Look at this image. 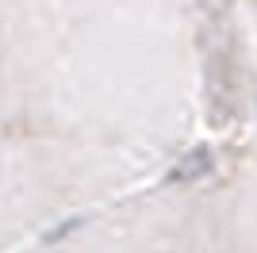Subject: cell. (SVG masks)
Returning <instances> with one entry per match:
<instances>
[{
    "mask_svg": "<svg viewBox=\"0 0 257 253\" xmlns=\"http://www.w3.org/2000/svg\"><path fill=\"white\" fill-rule=\"evenodd\" d=\"M249 23H253V35H257V0H253V8H249Z\"/></svg>",
    "mask_w": 257,
    "mask_h": 253,
    "instance_id": "obj_1",
    "label": "cell"
}]
</instances>
